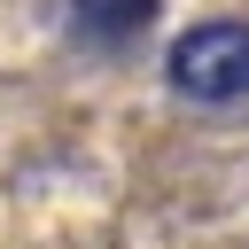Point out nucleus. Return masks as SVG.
<instances>
[{
	"label": "nucleus",
	"instance_id": "2",
	"mask_svg": "<svg viewBox=\"0 0 249 249\" xmlns=\"http://www.w3.org/2000/svg\"><path fill=\"white\" fill-rule=\"evenodd\" d=\"M156 16H163V0H70L78 39H93V47H132Z\"/></svg>",
	"mask_w": 249,
	"mask_h": 249
},
{
	"label": "nucleus",
	"instance_id": "1",
	"mask_svg": "<svg viewBox=\"0 0 249 249\" xmlns=\"http://www.w3.org/2000/svg\"><path fill=\"white\" fill-rule=\"evenodd\" d=\"M163 78L171 93L202 101V109H226L249 93V23L241 16H210V23H187L163 54Z\"/></svg>",
	"mask_w": 249,
	"mask_h": 249
}]
</instances>
